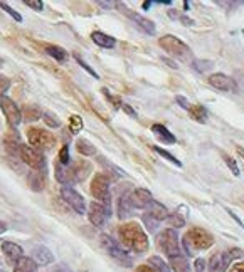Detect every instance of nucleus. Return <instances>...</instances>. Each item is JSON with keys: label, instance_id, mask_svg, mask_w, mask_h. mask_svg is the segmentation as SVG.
Here are the masks:
<instances>
[{"label": "nucleus", "instance_id": "1", "mask_svg": "<svg viewBox=\"0 0 244 272\" xmlns=\"http://www.w3.org/2000/svg\"><path fill=\"white\" fill-rule=\"evenodd\" d=\"M118 235H120V242L126 249H130V251L137 254H143L148 251V237L143 232L140 223L137 222L122 223L118 227Z\"/></svg>", "mask_w": 244, "mask_h": 272}, {"label": "nucleus", "instance_id": "2", "mask_svg": "<svg viewBox=\"0 0 244 272\" xmlns=\"http://www.w3.org/2000/svg\"><path fill=\"white\" fill-rule=\"evenodd\" d=\"M214 244V237L207 230L194 227L191 229L184 237V247L187 254H192L194 251H206Z\"/></svg>", "mask_w": 244, "mask_h": 272}, {"label": "nucleus", "instance_id": "3", "mask_svg": "<svg viewBox=\"0 0 244 272\" xmlns=\"http://www.w3.org/2000/svg\"><path fill=\"white\" fill-rule=\"evenodd\" d=\"M158 44L167 54H170V56L178 59V61H191L192 54L189 46L185 42H182L180 39H177L175 35H163V37L158 39Z\"/></svg>", "mask_w": 244, "mask_h": 272}, {"label": "nucleus", "instance_id": "4", "mask_svg": "<svg viewBox=\"0 0 244 272\" xmlns=\"http://www.w3.org/2000/svg\"><path fill=\"white\" fill-rule=\"evenodd\" d=\"M27 139H29V145L41 153L47 152V150H51L56 145V136L47 130H41V128H29Z\"/></svg>", "mask_w": 244, "mask_h": 272}, {"label": "nucleus", "instance_id": "5", "mask_svg": "<svg viewBox=\"0 0 244 272\" xmlns=\"http://www.w3.org/2000/svg\"><path fill=\"white\" fill-rule=\"evenodd\" d=\"M89 192L96 198V202L110 207L111 205V195H110V180H108L106 175L103 173H96L91 180V187Z\"/></svg>", "mask_w": 244, "mask_h": 272}, {"label": "nucleus", "instance_id": "6", "mask_svg": "<svg viewBox=\"0 0 244 272\" xmlns=\"http://www.w3.org/2000/svg\"><path fill=\"white\" fill-rule=\"evenodd\" d=\"M157 245L163 251L169 259L180 255V244H178V235L174 229H167L158 234L157 237Z\"/></svg>", "mask_w": 244, "mask_h": 272}, {"label": "nucleus", "instance_id": "7", "mask_svg": "<svg viewBox=\"0 0 244 272\" xmlns=\"http://www.w3.org/2000/svg\"><path fill=\"white\" fill-rule=\"evenodd\" d=\"M100 245H101V247H103L108 254H110L113 259H116L118 262H122L123 266H126V267L132 266V259H130V255L126 254V251L122 247V245L118 244V242L115 240V238L110 237V235L101 234V235H100Z\"/></svg>", "mask_w": 244, "mask_h": 272}, {"label": "nucleus", "instance_id": "8", "mask_svg": "<svg viewBox=\"0 0 244 272\" xmlns=\"http://www.w3.org/2000/svg\"><path fill=\"white\" fill-rule=\"evenodd\" d=\"M20 160L32 170H46V158L41 152L32 148L31 145H22L19 152Z\"/></svg>", "mask_w": 244, "mask_h": 272}, {"label": "nucleus", "instance_id": "9", "mask_svg": "<svg viewBox=\"0 0 244 272\" xmlns=\"http://www.w3.org/2000/svg\"><path fill=\"white\" fill-rule=\"evenodd\" d=\"M0 109H2L3 116H5L7 124H9L12 130L20 123V121H22V113H20V108L10 98H7V96L0 98Z\"/></svg>", "mask_w": 244, "mask_h": 272}, {"label": "nucleus", "instance_id": "10", "mask_svg": "<svg viewBox=\"0 0 244 272\" xmlns=\"http://www.w3.org/2000/svg\"><path fill=\"white\" fill-rule=\"evenodd\" d=\"M111 210L110 207L106 205L100 204V202H91L89 208H88V217H89V222L93 223L94 227H103L106 223V220L110 219Z\"/></svg>", "mask_w": 244, "mask_h": 272}, {"label": "nucleus", "instance_id": "11", "mask_svg": "<svg viewBox=\"0 0 244 272\" xmlns=\"http://www.w3.org/2000/svg\"><path fill=\"white\" fill-rule=\"evenodd\" d=\"M61 197L66 202L69 207L76 212V214H86V202L83 198V195H79L74 188L71 187H63L61 190Z\"/></svg>", "mask_w": 244, "mask_h": 272}, {"label": "nucleus", "instance_id": "12", "mask_svg": "<svg viewBox=\"0 0 244 272\" xmlns=\"http://www.w3.org/2000/svg\"><path fill=\"white\" fill-rule=\"evenodd\" d=\"M209 84L219 91H226V93H236V91H238V84H236V81L232 78H229V76L222 74V72L209 76Z\"/></svg>", "mask_w": 244, "mask_h": 272}, {"label": "nucleus", "instance_id": "13", "mask_svg": "<svg viewBox=\"0 0 244 272\" xmlns=\"http://www.w3.org/2000/svg\"><path fill=\"white\" fill-rule=\"evenodd\" d=\"M0 249H2L3 257H5V260L10 264V266H16V264L24 257L22 247H20V245H17L16 242H9V240L2 242Z\"/></svg>", "mask_w": 244, "mask_h": 272}, {"label": "nucleus", "instance_id": "14", "mask_svg": "<svg viewBox=\"0 0 244 272\" xmlns=\"http://www.w3.org/2000/svg\"><path fill=\"white\" fill-rule=\"evenodd\" d=\"M130 197V204L133 205V208H148L154 202V197L147 188H137L133 190Z\"/></svg>", "mask_w": 244, "mask_h": 272}, {"label": "nucleus", "instance_id": "15", "mask_svg": "<svg viewBox=\"0 0 244 272\" xmlns=\"http://www.w3.org/2000/svg\"><path fill=\"white\" fill-rule=\"evenodd\" d=\"M3 146H5L7 153L9 155H19L20 146H22V141H20V135L17 133V130H12L10 128L9 131L3 136Z\"/></svg>", "mask_w": 244, "mask_h": 272}, {"label": "nucleus", "instance_id": "16", "mask_svg": "<svg viewBox=\"0 0 244 272\" xmlns=\"http://www.w3.org/2000/svg\"><path fill=\"white\" fill-rule=\"evenodd\" d=\"M54 168H56V180L59 183H63L64 187H71L76 183L74 173H72V167L69 165H61L59 161L54 163Z\"/></svg>", "mask_w": 244, "mask_h": 272}, {"label": "nucleus", "instance_id": "17", "mask_svg": "<svg viewBox=\"0 0 244 272\" xmlns=\"http://www.w3.org/2000/svg\"><path fill=\"white\" fill-rule=\"evenodd\" d=\"M231 257H229L227 252H219L214 254L212 259L209 262V272H226L231 264Z\"/></svg>", "mask_w": 244, "mask_h": 272}, {"label": "nucleus", "instance_id": "18", "mask_svg": "<svg viewBox=\"0 0 244 272\" xmlns=\"http://www.w3.org/2000/svg\"><path fill=\"white\" fill-rule=\"evenodd\" d=\"M32 260L37 266H49V264L54 262V255L44 245H35L34 251H32Z\"/></svg>", "mask_w": 244, "mask_h": 272}, {"label": "nucleus", "instance_id": "19", "mask_svg": "<svg viewBox=\"0 0 244 272\" xmlns=\"http://www.w3.org/2000/svg\"><path fill=\"white\" fill-rule=\"evenodd\" d=\"M27 182L34 192H42L46 188V170H31Z\"/></svg>", "mask_w": 244, "mask_h": 272}, {"label": "nucleus", "instance_id": "20", "mask_svg": "<svg viewBox=\"0 0 244 272\" xmlns=\"http://www.w3.org/2000/svg\"><path fill=\"white\" fill-rule=\"evenodd\" d=\"M91 163H88L86 160H78L72 163V173H74L76 182H83V180L88 178V175L91 173Z\"/></svg>", "mask_w": 244, "mask_h": 272}, {"label": "nucleus", "instance_id": "21", "mask_svg": "<svg viewBox=\"0 0 244 272\" xmlns=\"http://www.w3.org/2000/svg\"><path fill=\"white\" fill-rule=\"evenodd\" d=\"M20 113H22V119L25 123H34V121L41 119L42 115H44L42 109L35 104H25L24 108L20 109Z\"/></svg>", "mask_w": 244, "mask_h": 272}, {"label": "nucleus", "instance_id": "22", "mask_svg": "<svg viewBox=\"0 0 244 272\" xmlns=\"http://www.w3.org/2000/svg\"><path fill=\"white\" fill-rule=\"evenodd\" d=\"M91 39H93V42L96 44V46L103 47V49H113L116 44V40L111 37V35L105 34V32H100V31H94L93 34H91Z\"/></svg>", "mask_w": 244, "mask_h": 272}, {"label": "nucleus", "instance_id": "23", "mask_svg": "<svg viewBox=\"0 0 244 272\" xmlns=\"http://www.w3.org/2000/svg\"><path fill=\"white\" fill-rule=\"evenodd\" d=\"M148 215H150L152 219H155L157 222H162V220L169 219L170 214L165 205H162L160 202H152V205L148 207Z\"/></svg>", "mask_w": 244, "mask_h": 272}, {"label": "nucleus", "instance_id": "24", "mask_svg": "<svg viewBox=\"0 0 244 272\" xmlns=\"http://www.w3.org/2000/svg\"><path fill=\"white\" fill-rule=\"evenodd\" d=\"M152 131H154V135L158 136V139L162 143H167V145H174V143L177 141L175 136L170 133V131L167 130L163 124H154V126H152Z\"/></svg>", "mask_w": 244, "mask_h": 272}, {"label": "nucleus", "instance_id": "25", "mask_svg": "<svg viewBox=\"0 0 244 272\" xmlns=\"http://www.w3.org/2000/svg\"><path fill=\"white\" fill-rule=\"evenodd\" d=\"M132 17H133L135 24H137L138 27H140L141 31L145 32V34L154 35L155 32H157L155 24H154V22H152L150 19H147V17H143V16H138V14H132Z\"/></svg>", "mask_w": 244, "mask_h": 272}, {"label": "nucleus", "instance_id": "26", "mask_svg": "<svg viewBox=\"0 0 244 272\" xmlns=\"http://www.w3.org/2000/svg\"><path fill=\"white\" fill-rule=\"evenodd\" d=\"M118 215H120V219H126V217L133 215V205L130 204L128 195H125V197L120 198V202H118Z\"/></svg>", "mask_w": 244, "mask_h": 272}, {"label": "nucleus", "instance_id": "27", "mask_svg": "<svg viewBox=\"0 0 244 272\" xmlns=\"http://www.w3.org/2000/svg\"><path fill=\"white\" fill-rule=\"evenodd\" d=\"M170 260V267H172L174 272H189L191 271V267H189V262L187 259H185L184 255H177V257H172Z\"/></svg>", "mask_w": 244, "mask_h": 272}, {"label": "nucleus", "instance_id": "28", "mask_svg": "<svg viewBox=\"0 0 244 272\" xmlns=\"http://www.w3.org/2000/svg\"><path fill=\"white\" fill-rule=\"evenodd\" d=\"M37 264L31 259V257H22L19 262L14 266V272H35Z\"/></svg>", "mask_w": 244, "mask_h": 272}, {"label": "nucleus", "instance_id": "29", "mask_svg": "<svg viewBox=\"0 0 244 272\" xmlns=\"http://www.w3.org/2000/svg\"><path fill=\"white\" fill-rule=\"evenodd\" d=\"M44 51L52 59H56V62H64L68 59V52L59 46H46Z\"/></svg>", "mask_w": 244, "mask_h": 272}, {"label": "nucleus", "instance_id": "30", "mask_svg": "<svg viewBox=\"0 0 244 272\" xmlns=\"http://www.w3.org/2000/svg\"><path fill=\"white\" fill-rule=\"evenodd\" d=\"M76 150H78L83 156H94L96 155V148L91 145L88 139H79V141L76 143Z\"/></svg>", "mask_w": 244, "mask_h": 272}, {"label": "nucleus", "instance_id": "31", "mask_svg": "<svg viewBox=\"0 0 244 272\" xmlns=\"http://www.w3.org/2000/svg\"><path fill=\"white\" fill-rule=\"evenodd\" d=\"M187 111H189V115L194 118L195 121H199V123H206L207 121V111L204 109V106L194 104V106H191Z\"/></svg>", "mask_w": 244, "mask_h": 272}, {"label": "nucleus", "instance_id": "32", "mask_svg": "<svg viewBox=\"0 0 244 272\" xmlns=\"http://www.w3.org/2000/svg\"><path fill=\"white\" fill-rule=\"evenodd\" d=\"M191 64L197 72H207V71H210V69L214 68L212 61H200V59H195V61H192Z\"/></svg>", "mask_w": 244, "mask_h": 272}, {"label": "nucleus", "instance_id": "33", "mask_svg": "<svg viewBox=\"0 0 244 272\" xmlns=\"http://www.w3.org/2000/svg\"><path fill=\"white\" fill-rule=\"evenodd\" d=\"M150 266L158 272H170V267L163 262V259H160V257H157V255L150 257Z\"/></svg>", "mask_w": 244, "mask_h": 272}, {"label": "nucleus", "instance_id": "34", "mask_svg": "<svg viewBox=\"0 0 244 272\" xmlns=\"http://www.w3.org/2000/svg\"><path fill=\"white\" fill-rule=\"evenodd\" d=\"M69 130H71L72 133H78L79 130H83V119L78 115H72L69 118Z\"/></svg>", "mask_w": 244, "mask_h": 272}, {"label": "nucleus", "instance_id": "35", "mask_svg": "<svg viewBox=\"0 0 244 272\" xmlns=\"http://www.w3.org/2000/svg\"><path fill=\"white\" fill-rule=\"evenodd\" d=\"M0 9H2V10H5V12L9 14V16L12 17V19L16 20V22H22V16H20V14L17 12V10H14L12 7H9V5H7L5 2H0Z\"/></svg>", "mask_w": 244, "mask_h": 272}, {"label": "nucleus", "instance_id": "36", "mask_svg": "<svg viewBox=\"0 0 244 272\" xmlns=\"http://www.w3.org/2000/svg\"><path fill=\"white\" fill-rule=\"evenodd\" d=\"M155 152L157 153H158V155L160 156H163V158H165V160H169L170 161V163H174V165H177V167H182V163H180V161H178L177 160V158L175 156H174V155H170V153L169 152H165V150H162V148H160V146H155Z\"/></svg>", "mask_w": 244, "mask_h": 272}, {"label": "nucleus", "instance_id": "37", "mask_svg": "<svg viewBox=\"0 0 244 272\" xmlns=\"http://www.w3.org/2000/svg\"><path fill=\"white\" fill-rule=\"evenodd\" d=\"M167 222H169L172 227H177V229H180V227L185 225V220L182 219V215H178V214H170L169 219H167Z\"/></svg>", "mask_w": 244, "mask_h": 272}, {"label": "nucleus", "instance_id": "38", "mask_svg": "<svg viewBox=\"0 0 244 272\" xmlns=\"http://www.w3.org/2000/svg\"><path fill=\"white\" fill-rule=\"evenodd\" d=\"M42 119H44V123L49 128H59L61 126L59 119H57L54 115H51V113H44V115H42Z\"/></svg>", "mask_w": 244, "mask_h": 272}, {"label": "nucleus", "instance_id": "39", "mask_svg": "<svg viewBox=\"0 0 244 272\" xmlns=\"http://www.w3.org/2000/svg\"><path fill=\"white\" fill-rule=\"evenodd\" d=\"M69 146L64 145L63 148L59 150V156H57V161H59L61 165H69Z\"/></svg>", "mask_w": 244, "mask_h": 272}, {"label": "nucleus", "instance_id": "40", "mask_svg": "<svg viewBox=\"0 0 244 272\" xmlns=\"http://www.w3.org/2000/svg\"><path fill=\"white\" fill-rule=\"evenodd\" d=\"M10 84H12V81L7 76H0V98H3V94L10 89Z\"/></svg>", "mask_w": 244, "mask_h": 272}, {"label": "nucleus", "instance_id": "41", "mask_svg": "<svg viewBox=\"0 0 244 272\" xmlns=\"http://www.w3.org/2000/svg\"><path fill=\"white\" fill-rule=\"evenodd\" d=\"M74 59H76V61H78V64H79V66H81V68H83V69H85V71H88V72H89V76H93V78H94V79H98V78H100V76H98V74H96V72H94V71H93V69H91V68H89V66H88V64H86V62H85V61H83V59H81V57H79V56H78V54H74Z\"/></svg>", "mask_w": 244, "mask_h": 272}, {"label": "nucleus", "instance_id": "42", "mask_svg": "<svg viewBox=\"0 0 244 272\" xmlns=\"http://www.w3.org/2000/svg\"><path fill=\"white\" fill-rule=\"evenodd\" d=\"M24 3L27 7H31V9H34V10H42V9H44V3H42L41 0H25Z\"/></svg>", "mask_w": 244, "mask_h": 272}, {"label": "nucleus", "instance_id": "43", "mask_svg": "<svg viewBox=\"0 0 244 272\" xmlns=\"http://www.w3.org/2000/svg\"><path fill=\"white\" fill-rule=\"evenodd\" d=\"M143 222L147 223V227H148V229H150V232H154V230L157 229V225H158V223H155L157 220H155V219H152V217L148 215V214H145V215H143Z\"/></svg>", "mask_w": 244, "mask_h": 272}, {"label": "nucleus", "instance_id": "44", "mask_svg": "<svg viewBox=\"0 0 244 272\" xmlns=\"http://www.w3.org/2000/svg\"><path fill=\"white\" fill-rule=\"evenodd\" d=\"M224 161L227 163V167L231 168V171L234 173L236 176L239 175V168H238V165H236V161L232 160V158H229V156H224Z\"/></svg>", "mask_w": 244, "mask_h": 272}, {"label": "nucleus", "instance_id": "45", "mask_svg": "<svg viewBox=\"0 0 244 272\" xmlns=\"http://www.w3.org/2000/svg\"><path fill=\"white\" fill-rule=\"evenodd\" d=\"M194 267H195V272H206V269H207V262H206L204 259H195Z\"/></svg>", "mask_w": 244, "mask_h": 272}, {"label": "nucleus", "instance_id": "46", "mask_svg": "<svg viewBox=\"0 0 244 272\" xmlns=\"http://www.w3.org/2000/svg\"><path fill=\"white\" fill-rule=\"evenodd\" d=\"M46 272H72L69 267H66L64 264H56L54 267H51L49 271H46Z\"/></svg>", "mask_w": 244, "mask_h": 272}, {"label": "nucleus", "instance_id": "47", "mask_svg": "<svg viewBox=\"0 0 244 272\" xmlns=\"http://www.w3.org/2000/svg\"><path fill=\"white\" fill-rule=\"evenodd\" d=\"M137 272H158V271L154 269L152 266H148V264H141V266L137 267Z\"/></svg>", "mask_w": 244, "mask_h": 272}, {"label": "nucleus", "instance_id": "48", "mask_svg": "<svg viewBox=\"0 0 244 272\" xmlns=\"http://www.w3.org/2000/svg\"><path fill=\"white\" fill-rule=\"evenodd\" d=\"M229 272H244V262L234 264V266L231 267V271H229Z\"/></svg>", "mask_w": 244, "mask_h": 272}, {"label": "nucleus", "instance_id": "49", "mask_svg": "<svg viewBox=\"0 0 244 272\" xmlns=\"http://www.w3.org/2000/svg\"><path fill=\"white\" fill-rule=\"evenodd\" d=\"M177 102H178V106H182V108H185V109L191 108V106L187 104V99H185L184 96H177Z\"/></svg>", "mask_w": 244, "mask_h": 272}, {"label": "nucleus", "instance_id": "50", "mask_svg": "<svg viewBox=\"0 0 244 272\" xmlns=\"http://www.w3.org/2000/svg\"><path fill=\"white\" fill-rule=\"evenodd\" d=\"M122 108H123V111H125V113H126V115H128V116H137V113H135L133 109L130 108L128 104H125V102H123V104H122Z\"/></svg>", "mask_w": 244, "mask_h": 272}, {"label": "nucleus", "instance_id": "51", "mask_svg": "<svg viewBox=\"0 0 244 272\" xmlns=\"http://www.w3.org/2000/svg\"><path fill=\"white\" fill-rule=\"evenodd\" d=\"M227 254H229V257H231V259H236V257H241L243 255V252L239 251V249H232V251H229Z\"/></svg>", "mask_w": 244, "mask_h": 272}, {"label": "nucleus", "instance_id": "52", "mask_svg": "<svg viewBox=\"0 0 244 272\" xmlns=\"http://www.w3.org/2000/svg\"><path fill=\"white\" fill-rule=\"evenodd\" d=\"M98 5H100V7H106V9H108V7L116 5V2H101V0H100V2H98Z\"/></svg>", "mask_w": 244, "mask_h": 272}, {"label": "nucleus", "instance_id": "53", "mask_svg": "<svg viewBox=\"0 0 244 272\" xmlns=\"http://www.w3.org/2000/svg\"><path fill=\"white\" fill-rule=\"evenodd\" d=\"M5 230H7V223L0 220V234H3V232H5Z\"/></svg>", "mask_w": 244, "mask_h": 272}, {"label": "nucleus", "instance_id": "54", "mask_svg": "<svg viewBox=\"0 0 244 272\" xmlns=\"http://www.w3.org/2000/svg\"><path fill=\"white\" fill-rule=\"evenodd\" d=\"M236 150H238V155L244 160V148H241V146H238V148H236Z\"/></svg>", "mask_w": 244, "mask_h": 272}, {"label": "nucleus", "instance_id": "55", "mask_svg": "<svg viewBox=\"0 0 244 272\" xmlns=\"http://www.w3.org/2000/svg\"><path fill=\"white\" fill-rule=\"evenodd\" d=\"M150 5H152V2H143V7H145V9H148Z\"/></svg>", "mask_w": 244, "mask_h": 272}]
</instances>
